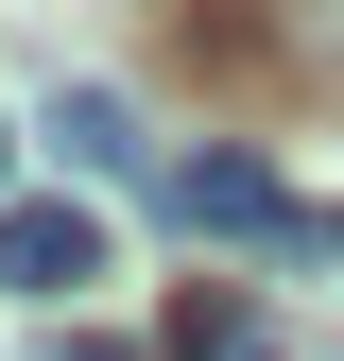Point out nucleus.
<instances>
[{"instance_id":"nucleus-6","label":"nucleus","mask_w":344,"mask_h":361,"mask_svg":"<svg viewBox=\"0 0 344 361\" xmlns=\"http://www.w3.org/2000/svg\"><path fill=\"white\" fill-rule=\"evenodd\" d=\"M0 207H18V121H0Z\"/></svg>"},{"instance_id":"nucleus-3","label":"nucleus","mask_w":344,"mask_h":361,"mask_svg":"<svg viewBox=\"0 0 344 361\" xmlns=\"http://www.w3.org/2000/svg\"><path fill=\"white\" fill-rule=\"evenodd\" d=\"M172 361H276V310L258 293H190L172 310Z\"/></svg>"},{"instance_id":"nucleus-4","label":"nucleus","mask_w":344,"mask_h":361,"mask_svg":"<svg viewBox=\"0 0 344 361\" xmlns=\"http://www.w3.org/2000/svg\"><path fill=\"white\" fill-rule=\"evenodd\" d=\"M52 138L86 172H138V104H121V86H52Z\"/></svg>"},{"instance_id":"nucleus-5","label":"nucleus","mask_w":344,"mask_h":361,"mask_svg":"<svg viewBox=\"0 0 344 361\" xmlns=\"http://www.w3.org/2000/svg\"><path fill=\"white\" fill-rule=\"evenodd\" d=\"M52 361H138V344H104V327H69V344H52Z\"/></svg>"},{"instance_id":"nucleus-2","label":"nucleus","mask_w":344,"mask_h":361,"mask_svg":"<svg viewBox=\"0 0 344 361\" xmlns=\"http://www.w3.org/2000/svg\"><path fill=\"white\" fill-rule=\"evenodd\" d=\"M86 276H104V224H86V207H52V190H18V207H0V293L69 310Z\"/></svg>"},{"instance_id":"nucleus-1","label":"nucleus","mask_w":344,"mask_h":361,"mask_svg":"<svg viewBox=\"0 0 344 361\" xmlns=\"http://www.w3.org/2000/svg\"><path fill=\"white\" fill-rule=\"evenodd\" d=\"M155 190H172V224H190V241H344V224H310V207H293L276 172L241 155V138H207V155H172Z\"/></svg>"}]
</instances>
